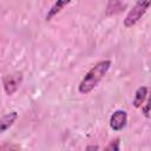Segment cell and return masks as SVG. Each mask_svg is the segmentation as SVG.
I'll return each instance as SVG.
<instances>
[{
  "instance_id": "7c38bea8",
  "label": "cell",
  "mask_w": 151,
  "mask_h": 151,
  "mask_svg": "<svg viewBox=\"0 0 151 151\" xmlns=\"http://www.w3.org/2000/svg\"><path fill=\"white\" fill-rule=\"evenodd\" d=\"M86 149H87V150H98L99 147H98L97 145H92V146H87Z\"/></svg>"
},
{
  "instance_id": "9c48e42d",
  "label": "cell",
  "mask_w": 151,
  "mask_h": 151,
  "mask_svg": "<svg viewBox=\"0 0 151 151\" xmlns=\"http://www.w3.org/2000/svg\"><path fill=\"white\" fill-rule=\"evenodd\" d=\"M119 149H120V146H119V138L112 140V142L105 147V150H114V151H118Z\"/></svg>"
},
{
  "instance_id": "3957f363",
  "label": "cell",
  "mask_w": 151,
  "mask_h": 151,
  "mask_svg": "<svg viewBox=\"0 0 151 151\" xmlns=\"http://www.w3.org/2000/svg\"><path fill=\"white\" fill-rule=\"evenodd\" d=\"M22 73L21 72H14V73H9L4 76L2 78V85H4V90L6 92L7 96H12L14 94L19 86L22 83Z\"/></svg>"
},
{
  "instance_id": "ba28073f",
  "label": "cell",
  "mask_w": 151,
  "mask_h": 151,
  "mask_svg": "<svg viewBox=\"0 0 151 151\" xmlns=\"http://www.w3.org/2000/svg\"><path fill=\"white\" fill-rule=\"evenodd\" d=\"M146 96H147V87L146 86H140L137 88L136 93H134V98H133V106L134 107H140L144 103V100L146 99Z\"/></svg>"
},
{
  "instance_id": "277c9868",
  "label": "cell",
  "mask_w": 151,
  "mask_h": 151,
  "mask_svg": "<svg viewBox=\"0 0 151 151\" xmlns=\"http://www.w3.org/2000/svg\"><path fill=\"white\" fill-rule=\"evenodd\" d=\"M127 123V113L124 110L114 111L110 117V127L113 131H120L126 126Z\"/></svg>"
},
{
  "instance_id": "7a4b0ae2",
  "label": "cell",
  "mask_w": 151,
  "mask_h": 151,
  "mask_svg": "<svg viewBox=\"0 0 151 151\" xmlns=\"http://www.w3.org/2000/svg\"><path fill=\"white\" fill-rule=\"evenodd\" d=\"M149 6H150V0H138L137 4L132 7V9L125 17L124 26L129 28V27H132L133 25H136L142 19V17L145 14Z\"/></svg>"
},
{
  "instance_id": "30bf717a",
  "label": "cell",
  "mask_w": 151,
  "mask_h": 151,
  "mask_svg": "<svg viewBox=\"0 0 151 151\" xmlns=\"http://www.w3.org/2000/svg\"><path fill=\"white\" fill-rule=\"evenodd\" d=\"M142 107V111H143V113H144V116L146 117V118H149L150 117V114H149V107H150V100H147L145 104H144V106L142 105L140 106Z\"/></svg>"
},
{
  "instance_id": "6da1fadb",
  "label": "cell",
  "mask_w": 151,
  "mask_h": 151,
  "mask_svg": "<svg viewBox=\"0 0 151 151\" xmlns=\"http://www.w3.org/2000/svg\"><path fill=\"white\" fill-rule=\"evenodd\" d=\"M111 67V61L110 60H100L97 64H94L88 72L85 74V77L81 79L78 90L80 93L83 94H87L90 93L98 84L99 81L105 77V74L107 73V71Z\"/></svg>"
},
{
  "instance_id": "8992f818",
  "label": "cell",
  "mask_w": 151,
  "mask_h": 151,
  "mask_svg": "<svg viewBox=\"0 0 151 151\" xmlns=\"http://www.w3.org/2000/svg\"><path fill=\"white\" fill-rule=\"evenodd\" d=\"M17 118H18V112H15V111H12V112L6 113L5 116H2L0 118V133L8 130L14 124Z\"/></svg>"
},
{
  "instance_id": "8fae6325",
  "label": "cell",
  "mask_w": 151,
  "mask_h": 151,
  "mask_svg": "<svg viewBox=\"0 0 151 151\" xmlns=\"http://www.w3.org/2000/svg\"><path fill=\"white\" fill-rule=\"evenodd\" d=\"M19 149V145H14V144H4L0 145V150H17Z\"/></svg>"
},
{
  "instance_id": "5b68a950",
  "label": "cell",
  "mask_w": 151,
  "mask_h": 151,
  "mask_svg": "<svg viewBox=\"0 0 151 151\" xmlns=\"http://www.w3.org/2000/svg\"><path fill=\"white\" fill-rule=\"evenodd\" d=\"M126 7V0H109L106 7V15H114L124 11Z\"/></svg>"
},
{
  "instance_id": "52a82bcc",
  "label": "cell",
  "mask_w": 151,
  "mask_h": 151,
  "mask_svg": "<svg viewBox=\"0 0 151 151\" xmlns=\"http://www.w3.org/2000/svg\"><path fill=\"white\" fill-rule=\"evenodd\" d=\"M71 1H72V0H57V1L53 4V6L48 9V12H47V14H46V21L52 20V19H53L65 6H67Z\"/></svg>"
}]
</instances>
